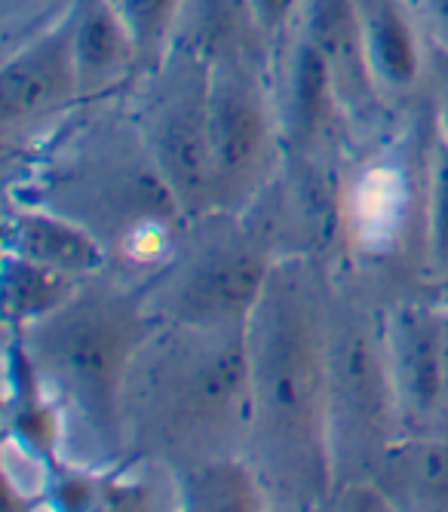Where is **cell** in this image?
<instances>
[{
    "label": "cell",
    "mask_w": 448,
    "mask_h": 512,
    "mask_svg": "<svg viewBox=\"0 0 448 512\" xmlns=\"http://www.w3.org/2000/svg\"><path fill=\"white\" fill-rule=\"evenodd\" d=\"M436 436L448 439V313H445V356H442V381H439V396H436V408H433V421L430 430Z\"/></svg>",
    "instance_id": "cell-24"
},
{
    "label": "cell",
    "mask_w": 448,
    "mask_h": 512,
    "mask_svg": "<svg viewBox=\"0 0 448 512\" xmlns=\"http://www.w3.org/2000/svg\"><path fill=\"white\" fill-rule=\"evenodd\" d=\"M369 62L384 96L412 92L421 80L424 53L415 16L406 0H356Z\"/></svg>",
    "instance_id": "cell-17"
},
{
    "label": "cell",
    "mask_w": 448,
    "mask_h": 512,
    "mask_svg": "<svg viewBox=\"0 0 448 512\" xmlns=\"http://www.w3.org/2000/svg\"><path fill=\"white\" fill-rule=\"evenodd\" d=\"M172 46L194 53L206 65L228 59L267 65V56L274 53L249 0H185Z\"/></svg>",
    "instance_id": "cell-13"
},
{
    "label": "cell",
    "mask_w": 448,
    "mask_h": 512,
    "mask_svg": "<svg viewBox=\"0 0 448 512\" xmlns=\"http://www.w3.org/2000/svg\"><path fill=\"white\" fill-rule=\"evenodd\" d=\"M393 509L448 512V439L436 433L399 436L375 470Z\"/></svg>",
    "instance_id": "cell-14"
},
{
    "label": "cell",
    "mask_w": 448,
    "mask_h": 512,
    "mask_svg": "<svg viewBox=\"0 0 448 512\" xmlns=\"http://www.w3.org/2000/svg\"><path fill=\"white\" fill-rule=\"evenodd\" d=\"M71 16L83 96H93L126 74H139L136 43L114 0H71Z\"/></svg>",
    "instance_id": "cell-15"
},
{
    "label": "cell",
    "mask_w": 448,
    "mask_h": 512,
    "mask_svg": "<svg viewBox=\"0 0 448 512\" xmlns=\"http://www.w3.org/2000/svg\"><path fill=\"white\" fill-rule=\"evenodd\" d=\"M252 10H255V19L267 37V43H271V50L277 53L280 43L286 40L292 22L301 16V7L304 0H249Z\"/></svg>",
    "instance_id": "cell-22"
},
{
    "label": "cell",
    "mask_w": 448,
    "mask_h": 512,
    "mask_svg": "<svg viewBox=\"0 0 448 512\" xmlns=\"http://www.w3.org/2000/svg\"><path fill=\"white\" fill-rule=\"evenodd\" d=\"M430 301H433L439 310H445V313H448V270H445V273H439V276H433Z\"/></svg>",
    "instance_id": "cell-26"
},
{
    "label": "cell",
    "mask_w": 448,
    "mask_h": 512,
    "mask_svg": "<svg viewBox=\"0 0 448 512\" xmlns=\"http://www.w3.org/2000/svg\"><path fill=\"white\" fill-rule=\"evenodd\" d=\"M10 252L80 283L99 276L108 261L93 230L56 212H19L10 227Z\"/></svg>",
    "instance_id": "cell-16"
},
{
    "label": "cell",
    "mask_w": 448,
    "mask_h": 512,
    "mask_svg": "<svg viewBox=\"0 0 448 512\" xmlns=\"http://www.w3.org/2000/svg\"><path fill=\"white\" fill-rule=\"evenodd\" d=\"M329 313L317 264L283 258L246 322L252 399L246 457L274 509H317L332 497Z\"/></svg>",
    "instance_id": "cell-1"
},
{
    "label": "cell",
    "mask_w": 448,
    "mask_h": 512,
    "mask_svg": "<svg viewBox=\"0 0 448 512\" xmlns=\"http://www.w3.org/2000/svg\"><path fill=\"white\" fill-rule=\"evenodd\" d=\"M83 96L71 7L22 50H16L0 71V123L16 129L50 117Z\"/></svg>",
    "instance_id": "cell-8"
},
{
    "label": "cell",
    "mask_w": 448,
    "mask_h": 512,
    "mask_svg": "<svg viewBox=\"0 0 448 512\" xmlns=\"http://www.w3.org/2000/svg\"><path fill=\"white\" fill-rule=\"evenodd\" d=\"M406 436L384 341V316L360 307L329 313V442L335 485L375 476ZM332 485V488H335Z\"/></svg>",
    "instance_id": "cell-4"
},
{
    "label": "cell",
    "mask_w": 448,
    "mask_h": 512,
    "mask_svg": "<svg viewBox=\"0 0 448 512\" xmlns=\"http://www.w3.org/2000/svg\"><path fill=\"white\" fill-rule=\"evenodd\" d=\"M341 230L366 258H387L412 218V175L393 157L356 169L338 197Z\"/></svg>",
    "instance_id": "cell-11"
},
{
    "label": "cell",
    "mask_w": 448,
    "mask_h": 512,
    "mask_svg": "<svg viewBox=\"0 0 448 512\" xmlns=\"http://www.w3.org/2000/svg\"><path fill=\"white\" fill-rule=\"evenodd\" d=\"M209 135L215 215H240L264 191L283 138L264 89V65L249 59L209 65Z\"/></svg>",
    "instance_id": "cell-6"
},
{
    "label": "cell",
    "mask_w": 448,
    "mask_h": 512,
    "mask_svg": "<svg viewBox=\"0 0 448 512\" xmlns=\"http://www.w3.org/2000/svg\"><path fill=\"white\" fill-rule=\"evenodd\" d=\"M77 289H80V279L62 276L50 267H40L16 252H7L4 258L7 322L19 332L56 313Z\"/></svg>",
    "instance_id": "cell-19"
},
{
    "label": "cell",
    "mask_w": 448,
    "mask_h": 512,
    "mask_svg": "<svg viewBox=\"0 0 448 512\" xmlns=\"http://www.w3.org/2000/svg\"><path fill=\"white\" fill-rule=\"evenodd\" d=\"M338 120H347V114L341 108L335 77L317 46L298 34L289 62L286 102L280 111L283 142L295 154L310 157L329 142Z\"/></svg>",
    "instance_id": "cell-12"
},
{
    "label": "cell",
    "mask_w": 448,
    "mask_h": 512,
    "mask_svg": "<svg viewBox=\"0 0 448 512\" xmlns=\"http://www.w3.org/2000/svg\"><path fill=\"white\" fill-rule=\"evenodd\" d=\"M139 53V74H157L172 53L185 0H114Z\"/></svg>",
    "instance_id": "cell-20"
},
{
    "label": "cell",
    "mask_w": 448,
    "mask_h": 512,
    "mask_svg": "<svg viewBox=\"0 0 448 512\" xmlns=\"http://www.w3.org/2000/svg\"><path fill=\"white\" fill-rule=\"evenodd\" d=\"M145 151L188 221L215 215V172L209 135V65L194 53L175 50L151 74Z\"/></svg>",
    "instance_id": "cell-5"
},
{
    "label": "cell",
    "mask_w": 448,
    "mask_h": 512,
    "mask_svg": "<svg viewBox=\"0 0 448 512\" xmlns=\"http://www.w3.org/2000/svg\"><path fill=\"white\" fill-rule=\"evenodd\" d=\"M301 37H307L326 59L347 120L372 123L381 111L384 92L369 62L356 0H304Z\"/></svg>",
    "instance_id": "cell-10"
},
{
    "label": "cell",
    "mask_w": 448,
    "mask_h": 512,
    "mask_svg": "<svg viewBox=\"0 0 448 512\" xmlns=\"http://www.w3.org/2000/svg\"><path fill=\"white\" fill-rule=\"evenodd\" d=\"M274 258L255 234H228L209 240L166 279L151 310L163 322L182 325H246L261 301Z\"/></svg>",
    "instance_id": "cell-7"
},
{
    "label": "cell",
    "mask_w": 448,
    "mask_h": 512,
    "mask_svg": "<svg viewBox=\"0 0 448 512\" xmlns=\"http://www.w3.org/2000/svg\"><path fill=\"white\" fill-rule=\"evenodd\" d=\"M249 411L246 325L160 322L126 381V448L169 473L246 454Z\"/></svg>",
    "instance_id": "cell-2"
},
{
    "label": "cell",
    "mask_w": 448,
    "mask_h": 512,
    "mask_svg": "<svg viewBox=\"0 0 448 512\" xmlns=\"http://www.w3.org/2000/svg\"><path fill=\"white\" fill-rule=\"evenodd\" d=\"M384 341L406 433H427L442 381L445 310L430 304H399L384 313Z\"/></svg>",
    "instance_id": "cell-9"
},
{
    "label": "cell",
    "mask_w": 448,
    "mask_h": 512,
    "mask_svg": "<svg viewBox=\"0 0 448 512\" xmlns=\"http://www.w3.org/2000/svg\"><path fill=\"white\" fill-rule=\"evenodd\" d=\"M96 506L105 509H151V488L145 482H136L129 476H105L99 479V500Z\"/></svg>",
    "instance_id": "cell-23"
},
{
    "label": "cell",
    "mask_w": 448,
    "mask_h": 512,
    "mask_svg": "<svg viewBox=\"0 0 448 512\" xmlns=\"http://www.w3.org/2000/svg\"><path fill=\"white\" fill-rule=\"evenodd\" d=\"M421 7L436 43L448 53V0H421Z\"/></svg>",
    "instance_id": "cell-25"
},
{
    "label": "cell",
    "mask_w": 448,
    "mask_h": 512,
    "mask_svg": "<svg viewBox=\"0 0 448 512\" xmlns=\"http://www.w3.org/2000/svg\"><path fill=\"white\" fill-rule=\"evenodd\" d=\"M424 252L433 276L448 270V145L436 135L424 191Z\"/></svg>",
    "instance_id": "cell-21"
},
{
    "label": "cell",
    "mask_w": 448,
    "mask_h": 512,
    "mask_svg": "<svg viewBox=\"0 0 448 512\" xmlns=\"http://www.w3.org/2000/svg\"><path fill=\"white\" fill-rule=\"evenodd\" d=\"M160 322L148 295L93 276L56 313L19 332L40 381L74 424V436L93 445L102 460L126 448V381Z\"/></svg>",
    "instance_id": "cell-3"
},
{
    "label": "cell",
    "mask_w": 448,
    "mask_h": 512,
    "mask_svg": "<svg viewBox=\"0 0 448 512\" xmlns=\"http://www.w3.org/2000/svg\"><path fill=\"white\" fill-rule=\"evenodd\" d=\"M175 497L188 512H264L274 509L246 454L212 457L172 473Z\"/></svg>",
    "instance_id": "cell-18"
},
{
    "label": "cell",
    "mask_w": 448,
    "mask_h": 512,
    "mask_svg": "<svg viewBox=\"0 0 448 512\" xmlns=\"http://www.w3.org/2000/svg\"><path fill=\"white\" fill-rule=\"evenodd\" d=\"M439 135L445 138V145H448V92H445V99H442V111H439Z\"/></svg>",
    "instance_id": "cell-27"
}]
</instances>
